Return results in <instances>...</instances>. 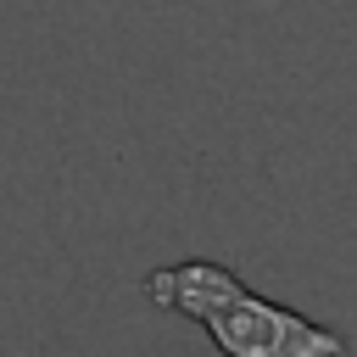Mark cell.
I'll use <instances>...</instances> for the list:
<instances>
[{
    "label": "cell",
    "mask_w": 357,
    "mask_h": 357,
    "mask_svg": "<svg viewBox=\"0 0 357 357\" xmlns=\"http://www.w3.org/2000/svg\"><path fill=\"white\" fill-rule=\"evenodd\" d=\"M145 296L178 318H195L223 357H346V340L257 290L223 262H173L145 273Z\"/></svg>",
    "instance_id": "obj_1"
}]
</instances>
